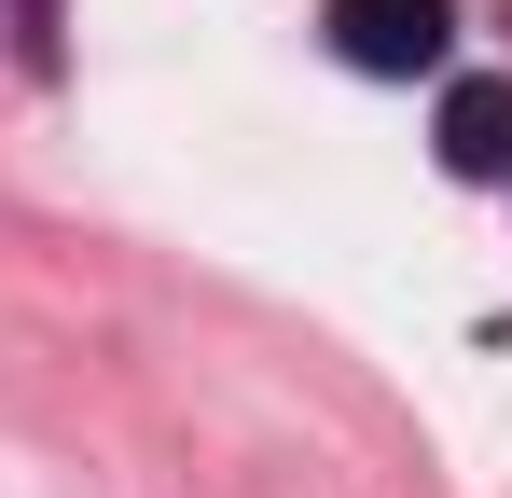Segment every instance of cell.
<instances>
[{
	"instance_id": "1",
	"label": "cell",
	"mask_w": 512,
	"mask_h": 498,
	"mask_svg": "<svg viewBox=\"0 0 512 498\" xmlns=\"http://www.w3.org/2000/svg\"><path fill=\"white\" fill-rule=\"evenodd\" d=\"M319 28H333V56H346V70L416 83V70H443V42H457V0H333Z\"/></svg>"
},
{
	"instance_id": "2",
	"label": "cell",
	"mask_w": 512,
	"mask_h": 498,
	"mask_svg": "<svg viewBox=\"0 0 512 498\" xmlns=\"http://www.w3.org/2000/svg\"><path fill=\"white\" fill-rule=\"evenodd\" d=\"M443 166L457 180H512V83H443Z\"/></svg>"
},
{
	"instance_id": "3",
	"label": "cell",
	"mask_w": 512,
	"mask_h": 498,
	"mask_svg": "<svg viewBox=\"0 0 512 498\" xmlns=\"http://www.w3.org/2000/svg\"><path fill=\"white\" fill-rule=\"evenodd\" d=\"M0 14H14V56L42 70V56H56V0H0Z\"/></svg>"
}]
</instances>
